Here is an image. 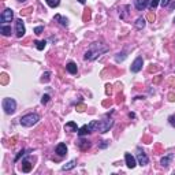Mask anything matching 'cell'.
<instances>
[{
	"mask_svg": "<svg viewBox=\"0 0 175 175\" xmlns=\"http://www.w3.org/2000/svg\"><path fill=\"white\" fill-rule=\"evenodd\" d=\"M108 51H109V48L103 43H93V44L89 45V48L85 52L84 58H85V60H96L99 56H101Z\"/></svg>",
	"mask_w": 175,
	"mask_h": 175,
	"instance_id": "obj_1",
	"label": "cell"
},
{
	"mask_svg": "<svg viewBox=\"0 0 175 175\" xmlns=\"http://www.w3.org/2000/svg\"><path fill=\"white\" fill-rule=\"evenodd\" d=\"M40 121V116L37 114H27V115H23L21 119H19V123L23 126V127H31L34 126L37 122Z\"/></svg>",
	"mask_w": 175,
	"mask_h": 175,
	"instance_id": "obj_2",
	"label": "cell"
},
{
	"mask_svg": "<svg viewBox=\"0 0 175 175\" xmlns=\"http://www.w3.org/2000/svg\"><path fill=\"white\" fill-rule=\"evenodd\" d=\"M1 105H3V109H4V112L7 114V115H13V114L15 112V109H17V101L14 99H11V97L3 99Z\"/></svg>",
	"mask_w": 175,
	"mask_h": 175,
	"instance_id": "obj_3",
	"label": "cell"
},
{
	"mask_svg": "<svg viewBox=\"0 0 175 175\" xmlns=\"http://www.w3.org/2000/svg\"><path fill=\"white\" fill-rule=\"evenodd\" d=\"M114 126V119H103V121L99 122V129L97 130L101 133V134H104V133H107V131H109V129Z\"/></svg>",
	"mask_w": 175,
	"mask_h": 175,
	"instance_id": "obj_4",
	"label": "cell"
},
{
	"mask_svg": "<svg viewBox=\"0 0 175 175\" xmlns=\"http://www.w3.org/2000/svg\"><path fill=\"white\" fill-rule=\"evenodd\" d=\"M135 157H137V162H138L139 166H146L149 163L148 156L145 155V152L141 148H137V155H135Z\"/></svg>",
	"mask_w": 175,
	"mask_h": 175,
	"instance_id": "obj_5",
	"label": "cell"
},
{
	"mask_svg": "<svg viewBox=\"0 0 175 175\" xmlns=\"http://www.w3.org/2000/svg\"><path fill=\"white\" fill-rule=\"evenodd\" d=\"M15 33H17V37H18V38H21V37L25 36L26 29H25V25H23L22 19H18V21L15 22Z\"/></svg>",
	"mask_w": 175,
	"mask_h": 175,
	"instance_id": "obj_6",
	"label": "cell"
},
{
	"mask_svg": "<svg viewBox=\"0 0 175 175\" xmlns=\"http://www.w3.org/2000/svg\"><path fill=\"white\" fill-rule=\"evenodd\" d=\"M142 66H144V59H142V56H138V58L135 59L134 62H133V64H131V73H138L142 70Z\"/></svg>",
	"mask_w": 175,
	"mask_h": 175,
	"instance_id": "obj_7",
	"label": "cell"
},
{
	"mask_svg": "<svg viewBox=\"0 0 175 175\" xmlns=\"http://www.w3.org/2000/svg\"><path fill=\"white\" fill-rule=\"evenodd\" d=\"M14 18V11L11 8H6L3 13H1V15H0V21L4 23V22H11Z\"/></svg>",
	"mask_w": 175,
	"mask_h": 175,
	"instance_id": "obj_8",
	"label": "cell"
},
{
	"mask_svg": "<svg viewBox=\"0 0 175 175\" xmlns=\"http://www.w3.org/2000/svg\"><path fill=\"white\" fill-rule=\"evenodd\" d=\"M125 160H126V164H127L129 168H134V167L137 166V163H135V157L131 156V153H126Z\"/></svg>",
	"mask_w": 175,
	"mask_h": 175,
	"instance_id": "obj_9",
	"label": "cell"
},
{
	"mask_svg": "<svg viewBox=\"0 0 175 175\" xmlns=\"http://www.w3.org/2000/svg\"><path fill=\"white\" fill-rule=\"evenodd\" d=\"M151 3L149 0H134V4H135V8L139 10V11H142L148 7V4Z\"/></svg>",
	"mask_w": 175,
	"mask_h": 175,
	"instance_id": "obj_10",
	"label": "cell"
},
{
	"mask_svg": "<svg viewBox=\"0 0 175 175\" xmlns=\"http://www.w3.org/2000/svg\"><path fill=\"white\" fill-rule=\"evenodd\" d=\"M55 152L58 153L59 156H66V153H67V145L63 144V142L58 144V146H56V149H55Z\"/></svg>",
	"mask_w": 175,
	"mask_h": 175,
	"instance_id": "obj_11",
	"label": "cell"
},
{
	"mask_svg": "<svg viewBox=\"0 0 175 175\" xmlns=\"http://www.w3.org/2000/svg\"><path fill=\"white\" fill-rule=\"evenodd\" d=\"M90 141H88V139H84V138H81L79 141H78V146H79V149L81 151H88V149L90 148Z\"/></svg>",
	"mask_w": 175,
	"mask_h": 175,
	"instance_id": "obj_12",
	"label": "cell"
},
{
	"mask_svg": "<svg viewBox=\"0 0 175 175\" xmlns=\"http://www.w3.org/2000/svg\"><path fill=\"white\" fill-rule=\"evenodd\" d=\"M54 19H55V21H58V22L60 23L62 26H64V27H67V26H68V19H67V18H64V17H62L60 14H56Z\"/></svg>",
	"mask_w": 175,
	"mask_h": 175,
	"instance_id": "obj_13",
	"label": "cell"
},
{
	"mask_svg": "<svg viewBox=\"0 0 175 175\" xmlns=\"http://www.w3.org/2000/svg\"><path fill=\"white\" fill-rule=\"evenodd\" d=\"M172 157H174V155H172V153H168L167 156H164L162 160H160V164H162L163 167H168L170 166V163H171V160H172Z\"/></svg>",
	"mask_w": 175,
	"mask_h": 175,
	"instance_id": "obj_14",
	"label": "cell"
},
{
	"mask_svg": "<svg viewBox=\"0 0 175 175\" xmlns=\"http://www.w3.org/2000/svg\"><path fill=\"white\" fill-rule=\"evenodd\" d=\"M31 168H33V164H31L27 159L22 160V171H23V172H30Z\"/></svg>",
	"mask_w": 175,
	"mask_h": 175,
	"instance_id": "obj_15",
	"label": "cell"
},
{
	"mask_svg": "<svg viewBox=\"0 0 175 175\" xmlns=\"http://www.w3.org/2000/svg\"><path fill=\"white\" fill-rule=\"evenodd\" d=\"M66 68H67V71L70 74H77V71H78V67H77V64L74 62H68Z\"/></svg>",
	"mask_w": 175,
	"mask_h": 175,
	"instance_id": "obj_16",
	"label": "cell"
},
{
	"mask_svg": "<svg viewBox=\"0 0 175 175\" xmlns=\"http://www.w3.org/2000/svg\"><path fill=\"white\" fill-rule=\"evenodd\" d=\"M0 33H1L3 36H6V37L11 36V26H7V25H1V26H0Z\"/></svg>",
	"mask_w": 175,
	"mask_h": 175,
	"instance_id": "obj_17",
	"label": "cell"
},
{
	"mask_svg": "<svg viewBox=\"0 0 175 175\" xmlns=\"http://www.w3.org/2000/svg\"><path fill=\"white\" fill-rule=\"evenodd\" d=\"M64 130L67 131H78V127H77V123L75 122H68L64 125Z\"/></svg>",
	"mask_w": 175,
	"mask_h": 175,
	"instance_id": "obj_18",
	"label": "cell"
},
{
	"mask_svg": "<svg viewBox=\"0 0 175 175\" xmlns=\"http://www.w3.org/2000/svg\"><path fill=\"white\" fill-rule=\"evenodd\" d=\"M145 25H146V21H145V18H142V17H139V18L135 21V27H137L138 30L144 29Z\"/></svg>",
	"mask_w": 175,
	"mask_h": 175,
	"instance_id": "obj_19",
	"label": "cell"
},
{
	"mask_svg": "<svg viewBox=\"0 0 175 175\" xmlns=\"http://www.w3.org/2000/svg\"><path fill=\"white\" fill-rule=\"evenodd\" d=\"M77 133H78V135H79V137H84V135L89 134V133H90V130H89V126H88V125L82 126L81 129H78V131H77Z\"/></svg>",
	"mask_w": 175,
	"mask_h": 175,
	"instance_id": "obj_20",
	"label": "cell"
},
{
	"mask_svg": "<svg viewBox=\"0 0 175 175\" xmlns=\"http://www.w3.org/2000/svg\"><path fill=\"white\" fill-rule=\"evenodd\" d=\"M77 166V160H71V162H68L67 164H64V166L62 167L63 171H68V170H73L74 167Z\"/></svg>",
	"mask_w": 175,
	"mask_h": 175,
	"instance_id": "obj_21",
	"label": "cell"
},
{
	"mask_svg": "<svg viewBox=\"0 0 175 175\" xmlns=\"http://www.w3.org/2000/svg\"><path fill=\"white\" fill-rule=\"evenodd\" d=\"M88 126H89V130H90V133H92V131H96V130H97V129H99V122H97V121H92V122H90V123H89V125H88Z\"/></svg>",
	"mask_w": 175,
	"mask_h": 175,
	"instance_id": "obj_22",
	"label": "cell"
},
{
	"mask_svg": "<svg viewBox=\"0 0 175 175\" xmlns=\"http://www.w3.org/2000/svg\"><path fill=\"white\" fill-rule=\"evenodd\" d=\"M126 58H127L126 52H119V54H116V56H115V60H116V62L119 63V62H123V60H125Z\"/></svg>",
	"mask_w": 175,
	"mask_h": 175,
	"instance_id": "obj_23",
	"label": "cell"
},
{
	"mask_svg": "<svg viewBox=\"0 0 175 175\" xmlns=\"http://www.w3.org/2000/svg\"><path fill=\"white\" fill-rule=\"evenodd\" d=\"M34 44H36L37 47V50L38 51H43L45 48V45H47V41L43 40V41H34Z\"/></svg>",
	"mask_w": 175,
	"mask_h": 175,
	"instance_id": "obj_24",
	"label": "cell"
},
{
	"mask_svg": "<svg viewBox=\"0 0 175 175\" xmlns=\"http://www.w3.org/2000/svg\"><path fill=\"white\" fill-rule=\"evenodd\" d=\"M47 1V4L50 6V7H52V8H55V7H58L59 4H60V0H45Z\"/></svg>",
	"mask_w": 175,
	"mask_h": 175,
	"instance_id": "obj_25",
	"label": "cell"
},
{
	"mask_svg": "<svg viewBox=\"0 0 175 175\" xmlns=\"http://www.w3.org/2000/svg\"><path fill=\"white\" fill-rule=\"evenodd\" d=\"M23 156H25V151H23V149H22V151H19V152H18V155L15 156V159H14V162L17 163V162H18V160H19V159H21V157H23Z\"/></svg>",
	"mask_w": 175,
	"mask_h": 175,
	"instance_id": "obj_26",
	"label": "cell"
},
{
	"mask_svg": "<svg viewBox=\"0 0 175 175\" xmlns=\"http://www.w3.org/2000/svg\"><path fill=\"white\" fill-rule=\"evenodd\" d=\"M159 3H160V0H151V3H149V7H151L152 10H153V8H156Z\"/></svg>",
	"mask_w": 175,
	"mask_h": 175,
	"instance_id": "obj_27",
	"label": "cell"
},
{
	"mask_svg": "<svg viewBox=\"0 0 175 175\" xmlns=\"http://www.w3.org/2000/svg\"><path fill=\"white\" fill-rule=\"evenodd\" d=\"M50 75H51L50 71H47L45 74H43V78H41V81H43V82H48V81H50Z\"/></svg>",
	"mask_w": 175,
	"mask_h": 175,
	"instance_id": "obj_28",
	"label": "cell"
},
{
	"mask_svg": "<svg viewBox=\"0 0 175 175\" xmlns=\"http://www.w3.org/2000/svg\"><path fill=\"white\" fill-rule=\"evenodd\" d=\"M43 31H44V26H37V27H34V34H37V36H38V34H41Z\"/></svg>",
	"mask_w": 175,
	"mask_h": 175,
	"instance_id": "obj_29",
	"label": "cell"
},
{
	"mask_svg": "<svg viewBox=\"0 0 175 175\" xmlns=\"http://www.w3.org/2000/svg\"><path fill=\"white\" fill-rule=\"evenodd\" d=\"M85 109H86L85 104H78V105H77V111H78V112H84Z\"/></svg>",
	"mask_w": 175,
	"mask_h": 175,
	"instance_id": "obj_30",
	"label": "cell"
},
{
	"mask_svg": "<svg viewBox=\"0 0 175 175\" xmlns=\"http://www.w3.org/2000/svg\"><path fill=\"white\" fill-rule=\"evenodd\" d=\"M50 94H44V96H43V97H41V103L43 104H47L48 103V101H50Z\"/></svg>",
	"mask_w": 175,
	"mask_h": 175,
	"instance_id": "obj_31",
	"label": "cell"
},
{
	"mask_svg": "<svg viewBox=\"0 0 175 175\" xmlns=\"http://www.w3.org/2000/svg\"><path fill=\"white\" fill-rule=\"evenodd\" d=\"M168 122H170L171 126L175 127V115H170V116H168Z\"/></svg>",
	"mask_w": 175,
	"mask_h": 175,
	"instance_id": "obj_32",
	"label": "cell"
},
{
	"mask_svg": "<svg viewBox=\"0 0 175 175\" xmlns=\"http://www.w3.org/2000/svg\"><path fill=\"white\" fill-rule=\"evenodd\" d=\"M160 3H162L163 7H167V6L171 3V0H160Z\"/></svg>",
	"mask_w": 175,
	"mask_h": 175,
	"instance_id": "obj_33",
	"label": "cell"
},
{
	"mask_svg": "<svg viewBox=\"0 0 175 175\" xmlns=\"http://www.w3.org/2000/svg\"><path fill=\"white\" fill-rule=\"evenodd\" d=\"M108 145H109V141H103V144H100V148L104 149V148H107Z\"/></svg>",
	"mask_w": 175,
	"mask_h": 175,
	"instance_id": "obj_34",
	"label": "cell"
},
{
	"mask_svg": "<svg viewBox=\"0 0 175 175\" xmlns=\"http://www.w3.org/2000/svg\"><path fill=\"white\" fill-rule=\"evenodd\" d=\"M148 19L151 21V22H153V21H155V14H153V13H149V14H148Z\"/></svg>",
	"mask_w": 175,
	"mask_h": 175,
	"instance_id": "obj_35",
	"label": "cell"
},
{
	"mask_svg": "<svg viewBox=\"0 0 175 175\" xmlns=\"http://www.w3.org/2000/svg\"><path fill=\"white\" fill-rule=\"evenodd\" d=\"M89 18H90V13H89V10H86L85 15H84V21H86V19H89Z\"/></svg>",
	"mask_w": 175,
	"mask_h": 175,
	"instance_id": "obj_36",
	"label": "cell"
},
{
	"mask_svg": "<svg viewBox=\"0 0 175 175\" xmlns=\"http://www.w3.org/2000/svg\"><path fill=\"white\" fill-rule=\"evenodd\" d=\"M168 6H170L171 10H174V8H175V0H171V3H170Z\"/></svg>",
	"mask_w": 175,
	"mask_h": 175,
	"instance_id": "obj_37",
	"label": "cell"
},
{
	"mask_svg": "<svg viewBox=\"0 0 175 175\" xmlns=\"http://www.w3.org/2000/svg\"><path fill=\"white\" fill-rule=\"evenodd\" d=\"M6 82H7V75L3 74V84H6Z\"/></svg>",
	"mask_w": 175,
	"mask_h": 175,
	"instance_id": "obj_38",
	"label": "cell"
},
{
	"mask_svg": "<svg viewBox=\"0 0 175 175\" xmlns=\"http://www.w3.org/2000/svg\"><path fill=\"white\" fill-rule=\"evenodd\" d=\"M129 118H131V119H134V118H135V114L130 112V114H129Z\"/></svg>",
	"mask_w": 175,
	"mask_h": 175,
	"instance_id": "obj_39",
	"label": "cell"
},
{
	"mask_svg": "<svg viewBox=\"0 0 175 175\" xmlns=\"http://www.w3.org/2000/svg\"><path fill=\"white\" fill-rule=\"evenodd\" d=\"M170 100H171V101H174V100H175V96H174V94H170Z\"/></svg>",
	"mask_w": 175,
	"mask_h": 175,
	"instance_id": "obj_40",
	"label": "cell"
},
{
	"mask_svg": "<svg viewBox=\"0 0 175 175\" xmlns=\"http://www.w3.org/2000/svg\"><path fill=\"white\" fill-rule=\"evenodd\" d=\"M78 1H79L81 4H85V3H86V0H78Z\"/></svg>",
	"mask_w": 175,
	"mask_h": 175,
	"instance_id": "obj_41",
	"label": "cell"
},
{
	"mask_svg": "<svg viewBox=\"0 0 175 175\" xmlns=\"http://www.w3.org/2000/svg\"><path fill=\"white\" fill-rule=\"evenodd\" d=\"M18 1H25V0H18Z\"/></svg>",
	"mask_w": 175,
	"mask_h": 175,
	"instance_id": "obj_42",
	"label": "cell"
},
{
	"mask_svg": "<svg viewBox=\"0 0 175 175\" xmlns=\"http://www.w3.org/2000/svg\"><path fill=\"white\" fill-rule=\"evenodd\" d=\"M174 23H175V18H174Z\"/></svg>",
	"mask_w": 175,
	"mask_h": 175,
	"instance_id": "obj_43",
	"label": "cell"
}]
</instances>
